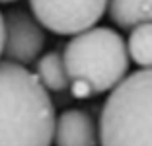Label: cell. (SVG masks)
<instances>
[{"instance_id": "277c9868", "label": "cell", "mask_w": 152, "mask_h": 146, "mask_svg": "<svg viewBox=\"0 0 152 146\" xmlns=\"http://www.w3.org/2000/svg\"><path fill=\"white\" fill-rule=\"evenodd\" d=\"M105 6L107 0H29L33 18L57 35H76L94 27Z\"/></svg>"}, {"instance_id": "9c48e42d", "label": "cell", "mask_w": 152, "mask_h": 146, "mask_svg": "<svg viewBox=\"0 0 152 146\" xmlns=\"http://www.w3.org/2000/svg\"><path fill=\"white\" fill-rule=\"evenodd\" d=\"M129 61H133L139 68L152 66V23H139L129 29V39L125 43Z\"/></svg>"}, {"instance_id": "8992f818", "label": "cell", "mask_w": 152, "mask_h": 146, "mask_svg": "<svg viewBox=\"0 0 152 146\" xmlns=\"http://www.w3.org/2000/svg\"><path fill=\"white\" fill-rule=\"evenodd\" d=\"M55 146H98V123L86 109H66L55 117Z\"/></svg>"}, {"instance_id": "6da1fadb", "label": "cell", "mask_w": 152, "mask_h": 146, "mask_svg": "<svg viewBox=\"0 0 152 146\" xmlns=\"http://www.w3.org/2000/svg\"><path fill=\"white\" fill-rule=\"evenodd\" d=\"M55 103L33 72L0 61V146H51Z\"/></svg>"}, {"instance_id": "8fae6325", "label": "cell", "mask_w": 152, "mask_h": 146, "mask_svg": "<svg viewBox=\"0 0 152 146\" xmlns=\"http://www.w3.org/2000/svg\"><path fill=\"white\" fill-rule=\"evenodd\" d=\"M10 2H16V0H0V4H10Z\"/></svg>"}, {"instance_id": "3957f363", "label": "cell", "mask_w": 152, "mask_h": 146, "mask_svg": "<svg viewBox=\"0 0 152 146\" xmlns=\"http://www.w3.org/2000/svg\"><path fill=\"white\" fill-rule=\"evenodd\" d=\"M70 82H84L94 96L113 90L129 74L125 39L111 27H90L72 35L63 51Z\"/></svg>"}, {"instance_id": "ba28073f", "label": "cell", "mask_w": 152, "mask_h": 146, "mask_svg": "<svg viewBox=\"0 0 152 146\" xmlns=\"http://www.w3.org/2000/svg\"><path fill=\"white\" fill-rule=\"evenodd\" d=\"M33 74L47 92L63 93L68 90V84H70L61 51H49L43 57H37Z\"/></svg>"}, {"instance_id": "5b68a950", "label": "cell", "mask_w": 152, "mask_h": 146, "mask_svg": "<svg viewBox=\"0 0 152 146\" xmlns=\"http://www.w3.org/2000/svg\"><path fill=\"white\" fill-rule=\"evenodd\" d=\"M45 29L33 14L12 10L4 16V47L2 57L10 62L27 66L37 61L45 47Z\"/></svg>"}, {"instance_id": "7a4b0ae2", "label": "cell", "mask_w": 152, "mask_h": 146, "mask_svg": "<svg viewBox=\"0 0 152 146\" xmlns=\"http://www.w3.org/2000/svg\"><path fill=\"white\" fill-rule=\"evenodd\" d=\"M99 146H152V70L127 74L103 101Z\"/></svg>"}, {"instance_id": "30bf717a", "label": "cell", "mask_w": 152, "mask_h": 146, "mask_svg": "<svg viewBox=\"0 0 152 146\" xmlns=\"http://www.w3.org/2000/svg\"><path fill=\"white\" fill-rule=\"evenodd\" d=\"M2 47H4V14H0V57H2Z\"/></svg>"}, {"instance_id": "52a82bcc", "label": "cell", "mask_w": 152, "mask_h": 146, "mask_svg": "<svg viewBox=\"0 0 152 146\" xmlns=\"http://www.w3.org/2000/svg\"><path fill=\"white\" fill-rule=\"evenodd\" d=\"M105 12L119 29H133L152 20V0H107Z\"/></svg>"}]
</instances>
